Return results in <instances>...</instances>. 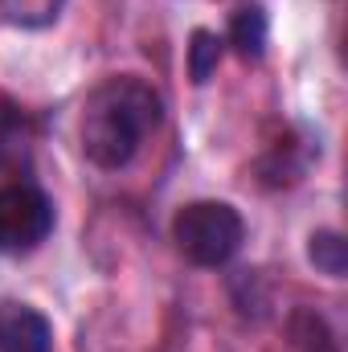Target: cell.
<instances>
[{"mask_svg":"<svg viewBox=\"0 0 348 352\" xmlns=\"http://www.w3.org/2000/svg\"><path fill=\"white\" fill-rule=\"evenodd\" d=\"M164 119V98L160 90L135 74H115L87 94L83 102V123L78 140L94 168L119 173L135 160L144 140L160 127Z\"/></svg>","mask_w":348,"mask_h":352,"instance_id":"cell-1","label":"cell"},{"mask_svg":"<svg viewBox=\"0 0 348 352\" xmlns=\"http://www.w3.org/2000/svg\"><path fill=\"white\" fill-rule=\"evenodd\" d=\"M173 242L193 266H226L246 242V221L230 201H193L173 217Z\"/></svg>","mask_w":348,"mask_h":352,"instance_id":"cell-2","label":"cell"},{"mask_svg":"<svg viewBox=\"0 0 348 352\" xmlns=\"http://www.w3.org/2000/svg\"><path fill=\"white\" fill-rule=\"evenodd\" d=\"M54 230V205L33 184L0 188V254H29Z\"/></svg>","mask_w":348,"mask_h":352,"instance_id":"cell-3","label":"cell"},{"mask_svg":"<svg viewBox=\"0 0 348 352\" xmlns=\"http://www.w3.org/2000/svg\"><path fill=\"white\" fill-rule=\"evenodd\" d=\"M0 352H54L50 320L29 303H0Z\"/></svg>","mask_w":348,"mask_h":352,"instance_id":"cell-4","label":"cell"},{"mask_svg":"<svg viewBox=\"0 0 348 352\" xmlns=\"http://www.w3.org/2000/svg\"><path fill=\"white\" fill-rule=\"evenodd\" d=\"M266 12L262 8H238L234 16H230V45L242 54V58H262V50H266Z\"/></svg>","mask_w":348,"mask_h":352,"instance_id":"cell-5","label":"cell"},{"mask_svg":"<svg viewBox=\"0 0 348 352\" xmlns=\"http://www.w3.org/2000/svg\"><path fill=\"white\" fill-rule=\"evenodd\" d=\"M62 12V0H0V25L17 29H45Z\"/></svg>","mask_w":348,"mask_h":352,"instance_id":"cell-6","label":"cell"},{"mask_svg":"<svg viewBox=\"0 0 348 352\" xmlns=\"http://www.w3.org/2000/svg\"><path fill=\"white\" fill-rule=\"evenodd\" d=\"M307 258L316 263V270H324L328 278H345L348 270V242L336 230H316L307 238Z\"/></svg>","mask_w":348,"mask_h":352,"instance_id":"cell-7","label":"cell"},{"mask_svg":"<svg viewBox=\"0 0 348 352\" xmlns=\"http://www.w3.org/2000/svg\"><path fill=\"white\" fill-rule=\"evenodd\" d=\"M221 45L226 41L217 33H209V29H197L193 33V41H188V78L193 82H209V74L221 62Z\"/></svg>","mask_w":348,"mask_h":352,"instance_id":"cell-8","label":"cell"},{"mask_svg":"<svg viewBox=\"0 0 348 352\" xmlns=\"http://www.w3.org/2000/svg\"><path fill=\"white\" fill-rule=\"evenodd\" d=\"M295 344L303 352H336L332 328L324 324V316H312V311H303L295 320Z\"/></svg>","mask_w":348,"mask_h":352,"instance_id":"cell-9","label":"cell"}]
</instances>
